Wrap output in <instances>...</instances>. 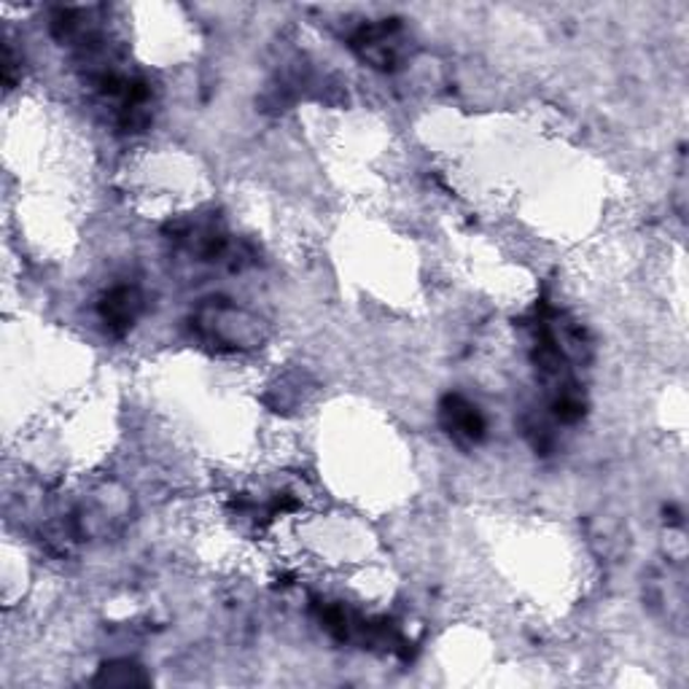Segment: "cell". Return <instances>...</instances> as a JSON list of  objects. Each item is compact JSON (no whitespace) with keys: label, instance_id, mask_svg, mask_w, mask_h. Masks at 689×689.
I'll return each instance as SVG.
<instances>
[{"label":"cell","instance_id":"6da1fadb","mask_svg":"<svg viewBox=\"0 0 689 689\" xmlns=\"http://www.w3.org/2000/svg\"><path fill=\"white\" fill-rule=\"evenodd\" d=\"M195 324L202 337L224 344V348H253V344L264 340L262 321L248 315L246 310L231 308L229 302H222V299H211V302L200 304Z\"/></svg>","mask_w":689,"mask_h":689},{"label":"cell","instance_id":"7a4b0ae2","mask_svg":"<svg viewBox=\"0 0 689 689\" xmlns=\"http://www.w3.org/2000/svg\"><path fill=\"white\" fill-rule=\"evenodd\" d=\"M399 33H402L399 22L366 25L353 36V49L366 62H372L380 71H388L399 60Z\"/></svg>","mask_w":689,"mask_h":689},{"label":"cell","instance_id":"3957f363","mask_svg":"<svg viewBox=\"0 0 689 689\" xmlns=\"http://www.w3.org/2000/svg\"><path fill=\"white\" fill-rule=\"evenodd\" d=\"M442 423L455 439L463 442H479L485 437V421L477 412V406H472L466 399L461 397H448L442 402Z\"/></svg>","mask_w":689,"mask_h":689},{"label":"cell","instance_id":"277c9868","mask_svg":"<svg viewBox=\"0 0 689 689\" xmlns=\"http://www.w3.org/2000/svg\"><path fill=\"white\" fill-rule=\"evenodd\" d=\"M140 308H143L140 293L135 291V288L122 286V288H114V291L103 299V304H100V315H103L105 326H109L114 335H124V331L133 326V321L138 318Z\"/></svg>","mask_w":689,"mask_h":689},{"label":"cell","instance_id":"5b68a950","mask_svg":"<svg viewBox=\"0 0 689 689\" xmlns=\"http://www.w3.org/2000/svg\"><path fill=\"white\" fill-rule=\"evenodd\" d=\"M146 676L138 665L133 663H111L100 671V676L95 679V685H109V687H135L146 685Z\"/></svg>","mask_w":689,"mask_h":689}]
</instances>
